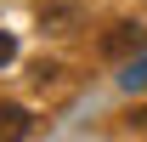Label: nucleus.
Wrapping results in <instances>:
<instances>
[{
    "instance_id": "obj_1",
    "label": "nucleus",
    "mask_w": 147,
    "mask_h": 142,
    "mask_svg": "<svg viewBox=\"0 0 147 142\" xmlns=\"http://www.w3.org/2000/svg\"><path fill=\"white\" fill-rule=\"evenodd\" d=\"M147 34H142V23H113L108 34H102V57H130V51H142Z\"/></svg>"
},
{
    "instance_id": "obj_2",
    "label": "nucleus",
    "mask_w": 147,
    "mask_h": 142,
    "mask_svg": "<svg viewBox=\"0 0 147 142\" xmlns=\"http://www.w3.org/2000/svg\"><path fill=\"white\" fill-rule=\"evenodd\" d=\"M23 137H28V108L0 102V142H23Z\"/></svg>"
},
{
    "instance_id": "obj_3",
    "label": "nucleus",
    "mask_w": 147,
    "mask_h": 142,
    "mask_svg": "<svg viewBox=\"0 0 147 142\" xmlns=\"http://www.w3.org/2000/svg\"><path fill=\"white\" fill-rule=\"evenodd\" d=\"M119 85H125V91H147V57H130L125 74H119Z\"/></svg>"
},
{
    "instance_id": "obj_4",
    "label": "nucleus",
    "mask_w": 147,
    "mask_h": 142,
    "mask_svg": "<svg viewBox=\"0 0 147 142\" xmlns=\"http://www.w3.org/2000/svg\"><path fill=\"white\" fill-rule=\"evenodd\" d=\"M11 57H17V40H11V34H0V68H6Z\"/></svg>"
}]
</instances>
